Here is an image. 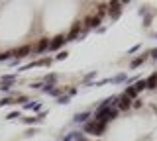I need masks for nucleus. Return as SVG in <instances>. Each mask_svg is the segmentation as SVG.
Here are the masks:
<instances>
[{"instance_id":"obj_1","label":"nucleus","mask_w":157,"mask_h":141,"mask_svg":"<svg viewBox=\"0 0 157 141\" xmlns=\"http://www.w3.org/2000/svg\"><path fill=\"white\" fill-rule=\"evenodd\" d=\"M67 141H157V70L79 117Z\"/></svg>"}]
</instances>
